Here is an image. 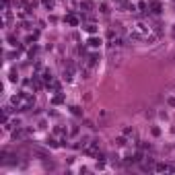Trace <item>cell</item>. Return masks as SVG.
Here are the masks:
<instances>
[{"label": "cell", "instance_id": "cell-1", "mask_svg": "<svg viewBox=\"0 0 175 175\" xmlns=\"http://www.w3.org/2000/svg\"><path fill=\"white\" fill-rule=\"evenodd\" d=\"M12 103L17 105V109H31V107L35 105V99H33V95H29V93H21V95H17V97H12Z\"/></svg>", "mask_w": 175, "mask_h": 175}, {"label": "cell", "instance_id": "cell-2", "mask_svg": "<svg viewBox=\"0 0 175 175\" xmlns=\"http://www.w3.org/2000/svg\"><path fill=\"white\" fill-rule=\"evenodd\" d=\"M89 45H91V47H97V45H101V39H97V37H91V39H89Z\"/></svg>", "mask_w": 175, "mask_h": 175}, {"label": "cell", "instance_id": "cell-3", "mask_svg": "<svg viewBox=\"0 0 175 175\" xmlns=\"http://www.w3.org/2000/svg\"><path fill=\"white\" fill-rule=\"evenodd\" d=\"M84 29H86V31H89V33H95V31H97V29H95V25H86V27H84Z\"/></svg>", "mask_w": 175, "mask_h": 175}, {"label": "cell", "instance_id": "cell-4", "mask_svg": "<svg viewBox=\"0 0 175 175\" xmlns=\"http://www.w3.org/2000/svg\"><path fill=\"white\" fill-rule=\"evenodd\" d=\"M43 4H45V6H49V8H52V4H54V0H43Z\"/></svg>", "mask_w": 175, "mask_h": 175}]
</instances>
